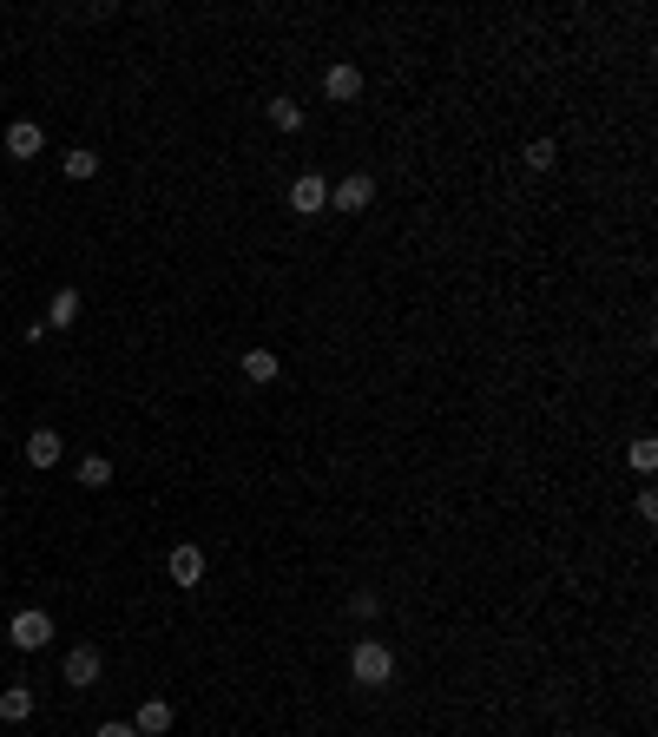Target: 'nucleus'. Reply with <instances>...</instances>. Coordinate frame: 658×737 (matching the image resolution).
<instances>
[{"label": "nucleus", "mask_w": 658, "mask_h": 737, "mask_svg": "<svg viewBox=\"0 0 658 737\" xmlns=\"http://www.w3.org/2000/svg\"><path fill=\"white\" fill-rule=\"evenodd\" d=\"M349 678H356V685H389L395 678V652L382 639H356V652H349Z\"/></svg>", "instance_id": "f257e3e1"}, {"label": "nucleus", "mask_w": 658, "mask_h": 737, "mask_svg": "<svg viewBox=\"0 0 658 737\" xmlns=\"http://www.w3.org/2000/svg\"><path fill=\"white\" fill-rule=\"evenodd\" d=\"M270 126H277V132H297L303 126V106H297V99H270Z\"/></svg>", "instance_id": "ddd939ff"}, {"label": "nucleus", "mask_w": 658, "mask_h": 737, "mask_svg": "<svg viewBox=\"0 0 658 737\" xmlns=\"http://www.w3.org/2000/svg\"><path fill=\"white\" fill-rule=\"evenodd\" d=\"M40 323H47V330H73L79 323V290H53V303H47Z\"/></svg>", "instance_id": "1a4fd4ad"}, {"label": "nucleus", "mask_w": 658, "mask_h": 737, "mask_svg": "<svg viewBox=\"0 0 658 737\" xmlns=\"http://www.w3.org/2000/svg\"><path fill=\"white\" fill-rule=\"evenodd\" d=\"M329 204H336V211H369V204H376V178H343V185L329 191Z\"/></svg>", "instance_id": "7ed1b4c3"}, {"label": "nucleus", "mask_w": 658, "mask_h": 737, "mask_svg": "<svg viewBox=\"0 0 658 737\" xmlns=\"http://www.w3.org/2000/svg\"><path fill=\"white\" fill-rule=\"evenodd\" d=\"M40 145H47V132L33 126V119H14V126H7V158H40Z\"/></svg>", "instance_id": "423d86ee"}, {"label": "nucleus", "mask_w": 658, "mask_h": 737, "mask_svg": "<svg viewBox=\"0 0 658 737\" xmlns=\"http://www.w3.org/2000/svg\"><path fill=\"white\" fill-rule=\"evenodd\" d=\"M132 731H139V737H165V731H172V705H165V698H145L139 718H132Z\"/></svg>", "instance_id": "6e6552de"}, {"label": "nucleus", "mask_w": 658, "mask_h": 737, "mask_svg": "<svg viewBox=\"0 0 658 737\" xmlns=\"http://www.w3.org/2000/svg\"><path fill=\"white\" fill-rule=\"evenodd\" d=\"M27 461H33V468H53V461H60V435H53V428H33V435H27Z\"/></svg>", "instance_id": "9b49d317"}, {"label": "nucleus", "mask_w": 658, "mask_h": 737, "mask_svg": "<svg viewBox=\"0 0 658 737\" xmlns=\"http://www.w3.org/2000/svg\"><path fill=\"white\" fill-rule=\"evenodd\" d=\"M323 204H329V185H323V178H316V172H303L297 185H290V211H303V218H316Z\"/></svg>", "instance_id": "20e7f679"}, {"label": "nucleus", "mask_w": 658, "mask_h": 737, "mask_svg": "<svg viewBox=\"0 0 658 737\" xmlns=\"http://www.w3.org/2000/svg\"><path fill=\"white\" fill-rule=\"evenodd\" d=\"M553 158H560V145H553V139H533L527 145V165H533V172H553Z\"/></svg>", "instance_id": "dca6fc26"}, {"label": "nucleus", "mask_w": 658, "mask_h": 737, "mask_svg": "<svg viewBox=\"0 0 658 737\" xmlns=\"http://www.w3.org/2000/svg\"><path fill=\"white\" fill-rule=\"evenodd\" d=\"M323 93H329V99H356V93H362V73H356L349 60L329 66V73H323Z\"/></svg>", "instance_id": "9d476101"}, {"label": "nucleus", "mask_w": 658, "mask_h": 737, "mask_svg": "<svg viewBox=\"0 0 658 737\" xmlns=\"http://www.w3.org/2000/svg\"><path fill=\"white\" fill-rule=\"evenodd\" d=\"M0 718H7V724H27L33 718V691L27 685H7V691H0Z\"/></svg>", "instance_id": "f8f14e48"}, {"label": "nucleus", "mask_w": 658, "mask_h": 737, "mask_svg": "<svg viewBox=\"0 0 658 737\" xmlns=\"http://www.w3.org/2000/svg\"><path fill=\"white\" fill-rule=\"evenodd\" d=\"M165 573H172V586H198V580H204V553H198V547H172Z\"/></svg>", "instance_id": "0eeeda50"}, {"label": "nucleus", "mask_w": 658, "mask_h": 737, "mask_svg": "<svg viewBox=\"0 0 658 737\" xmlns=\"http://www.w3.org/2000/svg\"><path fill=\"white\" fill-rule=\"evenodd\" d=\"M93 737H139V731H132V724H99Z\"/></svg>", "instance_id": "6ab92c4d"}, {"label": "nucleus", "mask_w": 658, "mask_h": 737, "mask_svg": "<svg viewBox=\"0 0 658 737\" xmlns=\"http://www.w3.org/2000/svg\"><path fill=\"white\" fill-rule=\"evenodd\" d=\"M112 481V461L106 455H86V461H79V487H106Z\"/></svg>", "instance_id": "2eb2a0df"}, {"label": "nucleus", "mask_w": 658, "mask_h": 737, "mask_svg": "<svg viewBox=\"0 0 658 737\" xmlns=\"http://www.w3.org/2000/svg\"><path fill=\"white\" fill-rule=\"evenodd\" d=\"M632 468H639V474L658 468V441H632Z\"/></svg>", "instance_id": "a211bd4d"}, {"label": "nucleus", "mask_w": 658, "mask_h": 737, "mask_svg": "<svg viewBox=\"0 0 658 737\" xmlns=\"http://www.w3.org/2000/svg\"><path fill=\"white\" fill-rule=\"evenodd\" d=\"M244 376H251V382H277V356H270V349H251V356H244Z\"/></svg>", "instance_id": "4468645a"}, {"label": "nucleus", "mask_w": 658, "mask_h": 737, "mask_svg": "<svg viewBox=\"0 0 658 737\" xmlns=\"http://www.w3.org/2000/svg\"><path fill=\"white\" fill-rule=\"evenodd\" d=\"M7 639H14L20 652H40V645L53 639V619H47L40 606H33V612H14V626H7Z\"/></svg>", "instance_id": "f03ea898"}, {"label": "nucleus", "mask_w": 658, "mask_h": 737, "mask_svg": "<svg viewBox=\"0 0 658 737\" xmlns=\"http://www.w3.org/2000/svg\"><path fill=\"white\" fill-rule=\"evenodd\" d=\"M66 685H73V691L99 685V652H93V645H73V652H66Z\"/></svg>", "instance_id": "39448f33"}, {"label": "nucleus", "mask_w": 658, "mask_h": 737, "mask_svg": "<svg viewBox=\"0 0 658 737\" xmlns=\"http://www.w3.org/2000/svg\"><path fill=\"white\" fill-rule=\"evenodd\" d=\"M99 172V158L86 152V145H79V152H66V178H93Z\"/></svg>", "instance_id": "f3484780"}]
</instances>
